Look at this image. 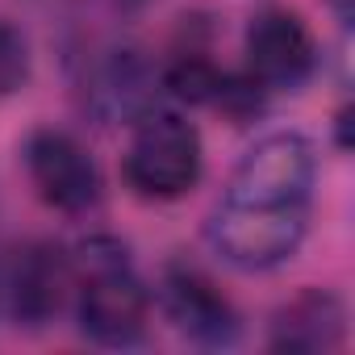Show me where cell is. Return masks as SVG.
<instances>
[{
	"instance_id": "obj_1",
	"label": "cell",
	"mask_w": 355,
	"mask_h": 355,
	"mask_svg": "<svg viewBox=\"0 0 355 355\" xmlns=\"http://www.w3.org/2000/svg\"><path fill=\"white\" fill-rule=\"evenodd\" d=\"M76 263V318L101 347H138L150 322V293L130 268V255L113 239H88L71 255Z\"/></svg>"
},
{
	"instance_id": "obj_2",
	"label": "cell",
	"mask_w": 355,
	"mask_h": 355,
	"mask_svg": "<svg viewBox=\"0 0 355 355\" xmlns=\"http://www.w3.org/2000/svg\"><path fill=\"white\" fill-rule=\"evenodd\" d=\"M309 230V205H243L218 201L205 222L209 251L239 272H272L288 263Z\"/></svg>"
},
{
	"instance_id": "obj_3",
	"label": "cell",
	"mask_w": 355,
	"mask_h": 355,
	"mask_svg": "<svg viewBox=\"0 0 355 355\" xmlns=\"http://www.w3.org/2000/svg\"><path fill=\"white\" fill-rule=\"evenodd\" d=\"M201 167H205V146L193 121L159 109H150L138 121L134 142L125 150V180L138 197L155 201L184 197L201 180Z\"/></svg>"
},
{
	"instance_id": "obj_4",
	"label": "cell",
	"mask_w": 355,
	"mask_h": 355,
	"mask_svg": "<svg viewBox=\"0 0 355 355\" xmlns=\"http://www.w3.org/2000/svg\"><path fill=\"white\" fill-rule=\"evenodd\" d=\"M318 180V150L297 130L259 138L234 167L226 201L243 205H309Z\"/></svg>"
},
{
	"instance_id": "obj_5",
	"label": "cell",
	"mask_w": 355,
	"mask_h": 355,
	"mask_svg": "<svg viewBox=\"0 0 355 355\" xmlns=\"http://www.w3.org/2000/svg\"><path fill=\"white\" fill-rule=\"evenodd\" d=\"M155 92H159V71L134 46H96L84 59L80 96L84 113L96 117L101 125L142 121L155 109Z\"/></svg>"
},
{
	"instance_id": "obj_6",
	"label": "cell",
	"mask_w": 355,
	"mask_h": 355,
	"mask_svg": "<svg viewBox=\"0 0 355 355\" xmlns=\"http://www.w3.org/2000/svg\"><path fill=\"white\" fill-rule=\"evenodd\" d=\"M26 171L38 197L59 214H88L101 205V167L67 130H34L26 138Z\"/></svg>"
},
{
	"instance_id": "obj_7",
	"label": "cell",
	"mask_w": 355,
	"mask_h": 355,
	"mask_svg": "<svg viewBox=\"0 0 355 355\" xmlns=\"http://www.w3.org/2000/svg\"><path fill=\"white\" fill-rule=\"evenodd\" d=\"M159 301H163L171 330L197 347H214V351L234 347L243 334V322H239V309L230 305V297L205 272H197L189 263H171L163 272Z\"/></svg>"
},
{
	"instance_id": "obj_8",
	"label": "cell",
	"mask_w": 355,
	"mask_h": 355,
	"mask_svg": "<svg viewBox=\"0 0 355 355\" xmlns=\"http://www.w3.org/2000/svg\"><path fill=\"white\" fill-rule=\"evenodd\" d=\"M247 76L272 92V88H301L313 67H318V42L313 30L288 13V9H268L247 26Z\"/></svg>"
},
{
	"instance_id": "obj_9",
	"label": "cell",
	"mask_w": 355,
	"mask_h": 355,
	"mask_svg": "<svg viewBox=\"0 0 355 355\" xmlns=\"http://www.w3.org/2000/svg\"><path fill=\"white\" fill-rule=\"evenodd\" d=\"M9 272V313L26 326H46L63 313L67 293L76 288V263L63 247L38 243Z\"/></svg>"
},
{
	"instance_id": "obj_10",
	"label": "cell",
	"mask_w": 355,
	"mask_h": 355,
	"mask_svg": "<svg viewBox=\"0 0 355 355\" xmlns=\"http://www.w3.org/2000/svg\"><path fill=\"white\" fill-rule=\"evenodd\" d=\"M347 334V309L334 293L305 288L293 301H284L272 318V351H297V355H322L334 351Z\"/></svg>"
},
{
	"instance_id": "obj_11",
	"label": "cell",
	"mask_w": 355,
	"mask_h": 355,
	"mask_svg": "<svg viewBox=\"0 0 355 355\" xmlns=\"http://www.w3.org/2000/svg\"><path fill=\"white\" fill-rule=\"evenodd\" d=\"M159 84L189 105H218V96L226 88V71H218L205 55H180L159 76Z\"/></svg>"
},
{
	"instance_id": "obj_12",
	"label": "cell",
	"mask_w": 355,
	"mask_h": 355,
	"mask_svg": "<svg viewBox=\"0 0 355 355\" xmlns=\"http://www.w3.org/2000/svg\"><path fill=\"white\" fill-rule=\"evenodd\" d=\"M30 80V42L17 26L0 21V96H13Z\"/></svg>"
},
{
	"instance_id": "obj_13",
	"label": "cell",
	"mask_w": 355,
	"mask_h": 355,
	"mask_svg": "<svg viewBox=\"0 0 355 355\" xmlns=\"http://www.w3.org/2000/svg\"><path fill=\"white\" fill-rule=\"evenodd\" d=\"M51 9H88V5H113V9H130L138 0H42Z\"/></svg>"
},
{
	"instance_id": "obj_14",
	"label": "cell",
	"mask_w": 355,
	"mask_h": 355,
	"mask_svg": "<svg viewBox=\"0 0 355 355\" xmlns=\"http://www.w3.org/2000/svg\"><path fill=\"white\" fill-rule=\"evenodd\" d=\"M9 313V272L0 268V318Z\"/></svg>"
},
{
	"instance_id": "obj_15",
	"label": "cell",
	"mask_w": 355,
	"mask_h": 355,
	"mask_svg": "<svg viewBox=\"0 0 355 355\" xmlns=\"http://www.w3.org/2000/svg\"><path fill=\"white\" fill-rule=\"evenodd\" d=\"M334 9H338V17H343V21L351 17V5H347V0H334Z\"/></svg>"
}]
</instances>
